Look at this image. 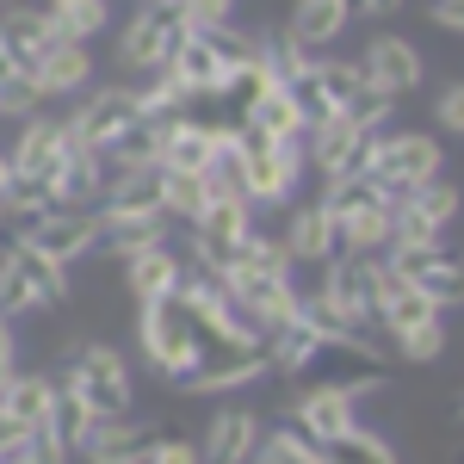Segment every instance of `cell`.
<instances>
[{
    "label": "cell",
    "instance_id": "28",
    "mask_svg": "<svg viewBox=\"0 0 464 464\" xmlns=\"http://www.w3.org/2000/svg\"><path fill=\"white\" fill-rule=\"evenodd\" d=\"M254 440H260V421H254L248 409H223L205 433V464H248L254 459Z\"/></svg>",
    "mask_w": 464,
    "mask_h": 464
},
{
    "label": "cell",
    "instance_id": "7",
    "mask_svg": "<svg viewBox=\"0 0 464 464\" xmlns=\"http://www.w3.org/2000/svg\"><path fill=\"white\" fill-rule=\"evenodd\" d=\"M25 248H44L50 260H81L87 248H100V211H81V205H37V211L13 217L6 223Z\"/></svg>",
    "mask_w": 464,
    "mask_h": 464
},
{
    "label": "cell",
    "instance_id": "4",
    "mask_svg": "<svg viewBox=\"0 0 464 464\" xmlns=\"http://www.w3.org/2000/svg\"><path fill=\"white\" fill-rule=\"evenodd\" d=\"M137 341H143V353L155 372H168V378H186L192 365H198V316H192V304L186 297H155L143 304V322H137Z\"/></svg>",
    "mask_w": 464,
    "mask_h": 464
},
{
    "label": "cell",
    "instance_id": "36",
    "mask_svg": "<svg viewBox=\"0 0 464 464\" xmlns=\"http://www.w3.org/2000/svg\"><path fill=\"white\" fill-rule=\"evenodd\" d=\"M87 428H93V409H87V402H81L74 391H63V384H56V402H50V421H44L37 433H50V440H56L63 452H74V446L87 440Z\"/></svg>",
    "mask_w": 464,
    "mask_h": 464
},
{
    "label": "cell",
    "instance_id": "51",
    "mask_svg": "<svg viewBox=\"0 0 464 464\" xmlns=\"http://www.w3.org/2000/svg\"><path fill=\"white\" fill-rule=\"evenodd\" d=\"M0 229H6V198H0Z\"/></svg>",
    "mask_w": 464,
    "mask_h": 464
},
{
    "label": "cell",
    "instance_id": "35",
    "mask_svg": "<svg viewBox=\"0 0 464 464\" xmlns=\"http://www.w3.org/2000/svg\"><path fill=\"white\" fill-rule=\"evenodd\" d=\"M211 198H217L211 174H168L161 168V211L174 217V223H198Z\"/></svg>",
    "mask_w": 464,
    "mask_h": 464
},
{
    "label": "cell",
    "instance_id": "24",
    "mask_svg": "<svg viewBox=\"0 0 464 464\" xmlns=\"http://www.w3.org/2000/svg\"><path fill=\"white\" fill-rule=\"evenodd\" d=\"M347 19H353L347 0H291L285 37H291V44H304V50H322V44H334V37L347 32Z\"/></svg>",
    "mask_w": 464,
    "mask_h": 464
},
{
    "label": "cell",
    "instance_id": "49",
    "mask_svg": "<svg viewBox=\"0 0 464 464\" xmlns=\"http://www.w3.org/2000/svg\"><path fill=\"white\" fill-rule=\"evenodd\" d=\"M6 186H13V155L0 149V198H6Z\"/></svg>",
    "mask_w": 464,
    "mask_h": 464
},
{
    "label": "cell",
    "instance_id": "46",
    "mask_svg": "<svg viewBox=\"0 0 464 464\" xmlns=\"http://www.w3.org/2000/svg\"><path fill=\"white\" fill-rule=\"evenodd\" d=\"M428 13H433V25H446V32H464V0H433Z\"/></svg>",
    "mask_w": 464,
    "mask_h": 464
},
{
    "label": "cell",
    "instance_id": "42",
    "mask_svg": "<svg viewBox=\"0 0 464 464\" xmlns=\"http://www.w3.org/2000/svg\"><path fill=\"white\" fill-rule=\"evenodd\" d=\"M440 347H446V322H428V328L396 334V353H402V359H433Z\"/></svg>",
    "mask_w": 464,
    "mask_h": 464
},
{
    "label": "cell",
    "instance_id": "1",
    "mask_svg": "<svg viewBox=\"0 0 464 464\" xmlns=\"http://www.w3.org/2000/svg\"><path fill=\"white\" fill-rule=\"evenodd\" d=\"M74 137L63 118H25V130H19V143L6 149L13 155V186H6V223L13 217L37 211V205H56V192H63V174H69L74 161Z\"/></svg>",
    "mask_w": 464,
    "mask_h": 464
},
{
    "label": "cell",
    "instance_id": "22",
    "mask_svg": "<svg viewBox=\"0 0 464 464\" xmlns=\"http://www.w3.org/2000/svg\"><path fill=\"white\" fill-rule=\"evenodd\" d=\"M168 74H174L192 100H211V93H223V81H229V63L217 56V44L205 32H186L179 50H174V63H168Z\"/></svg>",
    "mask_w": 464,
    "mask_h": 464
},
{
    "label": "cell",
    "instance_id": "9",
    "mask_svg": "<svg viewBox=\"0 0 464 464\" xmlns=\"http://www.w3.org/2000/svg\"><path fill=\"white\" fill-rule=\"evenodd\" d=\"M179 37H186V19H179L174 0H143L137 19L124 25V44H118V63L130 74H161L174 63Z\"/></svg>",
    "mask_w": 464,
    "mask_h": 464
},
{
    "label": "cell",
    "instance_id": "21",
    "mask_svg": "<svg viewBox=\"0 0 464 464\" xmlns=\"http://www.w3.org/2000/svg\"><path fill=\"white\" fill-rule=\"evenodd\" d=\"M291 421H297V433H304L310 446H322V440L353 428V391H347V384H316L310 396L291 402Z\"/></svg>",
    "mask_w": 464,
    "mask_h": 464
},
{
    "label": "cell",
    "instance_id": "3",
    "mask_svg": "<svg viewBox=\"0 0 464 464\" xmlns=\"http://www.w3.org/2000/svg\"><path fill=\"white\" fill-rule=\"evenodd\" d=\"M322 205L334 223V254H391V198L365 174L328 179Z\"/></svg>",
    "mask_w": 464,
    "mask_h": 464
},
{
    "label": "cell",
    "instance_id": "26",
    "mask_svg": "<svg viewBox=\"0 0 464 464\" xmlns=\"http://www.w3.org/2000/svg\"><path fill=\"white\" fill-rule=\"evenodd\" d=\"M428 322H440V304H433L428 291H415V285H402L396 279V266H391V285H384V297H378V328L384 334H409V328H428Z\"/></svg>",
    "mask_w": 464,
    "mask_h": 464
},
{
    "label": "cell",
    "instance_id": "45",
    "mask_svg": "<svg viewBox=\"0 0 464 464\" xmlns=\"http://www.w3.org/2000/svg\"><path fill=\"white\" fill-rule=\"evenodd\" d=\"M433 118H440L446 130H459V137H464V87H446V93L433 100Z\"/></svg>",
    "mask_w": 464,
    "mask_h": 464
},
{
    "label": "cell",
    "instance_id": "50",
    "mask_svg": "<svg viewBox=\"0 0 464 464\" xmlns=\"http://www.w3.org/2000/svg\"><path fill=\"white\" fill-rule=\"evenodd\" d=\"M13 74H19V63H13V56H6V50H0V87H6V81H13Z\"/></svg>",
    "mask_w": 464,
    "mask_h": 464
},
{
    "label": "cell",
    "instance_id": "34",
    "mask_svg": "<svg viewBox=\"0 0 464 464\" xmlns=\"http://www.w3.org/2000/svg\"><path fill=\"white\" fill-rule=\"evenodd\" d=\"M316 464H396V446L384 440V433H365L353 421L347 433L322 440V446H316Z\"/></svg>",
    "mask_w": 464,
    "mask_h": 464
},
{
    "label": "cell",
    "instance_id": "14",
    "mask_svg": "<svg viewBox=\"0 0 464 464\" xmlns=\"http://www.w3.org/2000/svg\"><path fill=\"white\" fill-rule=\"evenodd\" d=\"M137 118H143V93H137V87H100V93H93V100H81V111L63 118V124H69V137L81 149H93V155H100V149H106L118 130H130Z\"/></svg>",
    "mask_w": 464,
    "mask_h": 464
},
{
    "label": "cell",
    "instance_id": "41",
    "mask_svg": "<svg viewBox=\"0 0 464 464\" xmlns=\"http://www.w3.org/2000/svg\"><path fill=\"white\" fill-rule=\"evenodd\" d=\"M37 100H44V87H37L32 74H13V81L0 87V111H6V118H32Z\"/></svg>",
    "mask_w": 464,
    "mask_h": 464
},
{
    "label": "cell",
    "instance_id": "10",
    "mask_svg": "<svg viewBox=\"0 0 464 464\" xmlns=\"http://www.w3.org/2000/svg\"><path fill=\"white\" fill-rule=\"evenodd\" d=\"M459 217V186L452 179H428L415 192H402L391 205V248H428L446 236V223Z\"/></svg>",
    "mask_w": 464,
    "mask_h": 464
},
{
    "label": "cell",
    "instance_id": "20",
    "mask_svg": "<svg viewBox=\"0 0 464 464\" xmlns=\"http://www.w3.org/2000/svg\"><path fill=\"white\" fill-rule=\"evenodd\" d=\"M56 44H63V32L50 25L44 6H6V13H0V50L19 63V74H32Z\"/></svg>",
    "mask_w": 464,
    "mask_h": 464
},
{
    "label": "cell",
    "instance_id": "27",
    "mask_svg": "<svg viewBox=\"0 0 464 464\" xmlns=\"http://www.w3.org/2000/svg\"><path fill=\"white\" fill-rule=\"evenodd\" d=\"M168 211H100V242L118 254H137V248H155L168 242Z\"/></svg>",
    "mask_w": 464,
    "mask_h": 464
},
{
    "label": "cell",
    "instance_id": "29",
    "mask_svg": "<svg viewBox=\"0 0 464 464\" xmlns=\"http://www.w3.org/2000/svg\"><path fill=\"white\" fill-rule=\"evenodd\" d=\"M100 211H161V168H106Z\"/></svg>",
    "mask_w": 464,
    "mask_h": 464
},
{
    "label": "cell",
    "instance_id": "15",
    "mask_svg": "<svg viewBox=\"0 0 464 464\" xmlns=\"http://www.w3.org/2000/svg\"><path fill=\"white\" fill-rule=\"evenodd\" d=\"M223 285H229V297L242 304V316H248L260 334L297 316V285H291V273H248V266H229Z\"/></svg>",
    "mask_w": 464,
    "mask_h": 464
},
{
    "label": "cell",
    "instance_id": "31",
    "mask_svg": "<svg viewBox=\"0 0 464 464\" xmlns=\"http://www.w3.org/2000/svg\"><path fill=\"white\" fill-rule=\"evenodd\" d=\"M248 130H260V137H273V143H304V111H297V100H291L285 87H266L260 100L248 106V118H242Z\"/></svg>",
    "mask_w": 464,
    "mask_h": 464
},
{
    "label": "cell",
    "instance_id": "8",
    "mask_svg": "<svg viewBox=\"0 0 464 464\" xmlns=\"http://www.w3.org/2000/svg\"><path fill=\"white\" fill-rule=\"evenodd\" d=\"M186 229H192L198 266L223 273V266H236V254L248 248V236H254V198L248 192H217L211 205H205V217L186 223Z\"/></svg>",
    "mask_w": 464,
    "mask_h": 464
},
{
    "label": "cell",
    "instance_id": "44",
    "mask_svg": "<svg viewBox=\"0 0 464 464\" xmlns=\"http://www.w3.org/2000/svg\"><path fill=\"white\" fill-rule=\"evenodd\" d=\"M143 464H205V452H198L192 440H155Z\"/></svg>",
    "mask_w": 464,
    "mask_h": 464
},
{
    "label": "cell",
    "instance_id": "19",
    "mask_svg": "<svg viewBox=\"0 0 464 464\" xmlns=\"http://www.w3.org/2000/svg\"><path fill=\"white\" fill-rule=\"evenodd\" d=\"M359 81H365L372 93H384V100L415 93V87H421V56H415V44H402V37H372V50L359 56Z\"/></svg>",
    "mask_w": 464,
    "mask_h": 464
},
{
    "label": "cell",
    "instance_id": "48",
    "mask_svg": "<svg viewBox=\"0 0 464 464\" xmlns=\"http://www.w3.org/2000/svg\"><path fill=\"white\" fill-rule=\"evenodd\" d=\"M353 13H391V6H402V0H347Z\"/></svg>",
    "mask_w": 464,
    "mask_h": 464
},
{
    "label": "cell",
    "instance_id": "18",
    "mask_svg": "<svg viewBox=\"0 0 464 464\" xmlns=\"http://www.w3.org/2000/svg\"><path fill=\"white\" fill-rule=\"evenodd\" d=\"M149 446H155V428L149 421H130V415H93L87 440L74 446L87 464H143Z\"/></svg>",
    "mask_w": 464,
    "mask_h": 464
},
{
    "label": "cell",
    "instance_id": "52",
    "mask_svg": "<svg viewBox=\"0 0 464 464\" xmlns=\"http://www.w3.org/2000/svg\"><path fill=\"white\" fill-rule=\"evenodd\" d=\"M459 409H464V402H459Z\"/></svg>",
    "mask_w": 464,
    "mask_h": 464
},
{
    "label": "cell",
    "instance_id": "40",
    "mask_svg": "<svg viewBox=\"0 0 464 464\" xmlns=\"http://www.w3.org/2000/svg\"><path fill=\"white\" fill-rule=\"evenodd\" d=\"M391 106H396V100H384V93H372V87L359 81V93H353V100H347V106H341V118H347V124H359V130H372V137H378V130H384V118H391Z\"/></svg>",
    "mask_w": 464,
    "mask_h": 464
},
{
    "label": "cell",
    "instance_id": "32",
    "mask_svg": "<svg viewBox=\"0 0 464 464\" xmlns=\"http://www.w3.org/2000/svg\"><path fill=\"white\" fill-rule=\"evenodd\" d=\"M266 341V359H273V372H310V359H316V347H322V334L310 328L304 316H291V322H279V328H266L260 334Z\"/></svg>",
    "mask_w": 464,
    "mask_h": 464
},
{
    "label": "cell",
    "instance_id": "23",
    "mask_svg": "<svg viewBox=\"0 0 464 464\" xmlns=\"http://www.w3.org/2000/svg\"><path fill=\"white\" fill-rule=\"evenodd\" d=\"M124 279H130V297H137V304H155V297H174L179 291L186 260L174 254V242H155V248L124 254Z\"/></svg>",
    "mask_w": 464,
    "mask_h": 464
},
{
    "label": "cell",
    "instance_id": "12",
    "mask_svg": "<svg viewBox=\"0 0 464 464\" xmlns=\"http://www.w3.org/2000/svg\"><path fill=\"white\" fill-rule=\"evenodd\" d=\"M391 266H396L402 285L428 291L440 310H446V304H464V254L446 248V236L428 242V248H391Z\"/></svg>",
    "mask_w": 464,
    "mask_h": 464
},
{
    "label": "cell",
    "instance_id": "38",
    "mask_svg": "<svg viewBox=\"0 0 464 464\" xmlns=\"http://www.w3.org/2000/svg\"><path fill=\"white\" fill-rule=\"evenodd\" d=\"M254 464H316V446L297 428H273L254 440Z\"/></svg>",
    "mask_w": 464,
    "mask_h": 464
},
{
    "label": "cell",
    "instance_id": "25",
    "mask_svg": "<svg viewBox=\"0 0 464 464\" xmlns=\"http://www.w3.org/2000/svg\"><path fill=\"white\" fill-rule=\"evenodd\" d=\"M87 74H93V50H87L81 37H63V44L32 69V81L44 87V100H56V93H81Z\"/></svg>",
    "mask_w": 464,
    "mask_h": 464
},
{
    "label": "cell",
    "instance_id": "33",
    "mask_svg": "<svg viewBox=\"0 0 464 464\" xmlns=\"http://www.w3.org/2000/svg\"><path fill=\"white\" fill-rule=\"evenodd\" d=\"M50 402H56V384H50V378H32V372H13L6 391H0V409H6L13 421H25L32 433L50 421Z\"/></svg>",
    "mask_w": 464,
    "mask_h": 464
},
{
    "label": "cell",
    "instance_id": "16",
    "mask_svg": "<svg viewBox=\"0 0 464 464\" xmlns=\"http://www.w3.org/2000/svg\"><path fill=\"white\" fill-rule=\"evenodd\" d=\"M322 266H328L322 273V291L328 297H341L347 310H365V316L378 322V297L391 285V254H334Z\"/></svg>",
    "mask_w": 464,
    "mask_h": 464
},
{
    "label": "cell",
    "instance_id": "47",
    "mask_svg": "<svg viewBox=\"0 0 464 464\" xmlns=\"http://www.w3.org/2000/svg\"><path fill=\"white\" fill-rule=\"evenodd\" d=\"M6 378H13V322L0 316V391H6Z\"/></svg>",
    "mask_w": 464,
    "mask_h": 464
},
{
    "label": "cell",
    "instance_id": "30",
    "mask_svg": "<svg viewBox=\"0 0 464 464\" xmlns=\"http://www.w3.org/2000/svg\"><path fill=\"white\" fill-rule=\"evenodd\" d=\"M285 248L291 260H334V223H328V205L310 198L285 217Z\"/></svg>",
    "mask_w": 464,
    "mask_h": 464
},
{
    "label": "cell",
    "instance_id": "43",
    "mask_svg": "<svg viewBox=\"0 0 464 464\" xmlns=\"http://www.w3.org/2000/svg\"><path fill=\"white\" fill-rule=\"evenodd\" d=\"M179 19H186V32H211V25H223L229 19V0H174Z\"/></svg>",
    "mask_w": 464,
    "mask_h": 464
},
{
    "label": "cell",
    "instance_id": "37",
    "mask_svg": "<svg viewBox=\"0 0 464 464\" xmlns=\"http://www.w3.org/2000/svg\"><path fill=\"white\" fill-rule=\"evenodd\" d=\"M44 13L63 37H81V44L106 25V0H44Z\"/></svg>",
    "mask_w": 464,
    "mask_h": 464
},
{
    "label": "cell",
    "instance_id": "39",
    "mask_svg": "<svg viewBox=\"0 0 464 464\" xmlns=\"http://www.w3.org/2000/svg\"><path fill=\"white\" fill-rule=\"evenodd\" d=\"M236 266H248V273H291L297 260H291L285 236H260V229H254V236H248V248L236 254ZM223 273H229V266H223Z\"/></svg>",
    "mask_w": 464,
    "mask_h": 464
},
{
    "label": "cell",
    "instance_id": "17",
    "mask_svg": "<svg viewBox=\"0 0 464 464\" xmlns=\"http://www.w3.org/2000/svg\"><path fill=\"white\" fill-rule=\"evenodd\" d=\"M304 149H310V161L322 168V179H353V174H365L372 130H359V124H347V118L334 111V118H322V124L304 130Z\"/></svg>",
    "mask_w": 464,
    "mask_h": 464
},
{
    "label": "cell",
    "instance_id": "5",
    "mask_svg": "<svg viewBox=\"0 0 464 464\" xmlns=\"http://www.w3.org/2000/svg\"><path fill=\"white\" fill-rule=\"evenodd\" d=\"M69 297V266L63 260H50L44 248H25V242H13V248L0 254V316H25V310H44V304H63Z\"/></svg>",
    "mask_w": 464,
    "mask_h": 464
},
{
    "label": "cell",
    "instance_id": "6",
    "mask_svg": "<svg viewBox=\"0 0 464 464\" xmlns=\"http://www.w3.org/2000/svg\"><path fill=\"white\" fill-rule=\"evenodd\" d=\"M365 179L384 192V198H402V192H415V186H428L440 179V143L421 137V130H396V137H372V155H365Z\"/></svg>",
    "mask_w": 464,
    "mask_h": 464
},
{
    "label": "cell",
    "instance_id": "13",
    "mask_svg": "<svg viewBox=\"0 0 464 464\" xmlns=\"http://www.w3.org/2000/svg\"><path fill=\"white\" fill-rule=\"evenodd\" d=\"M279 87L297 100L304 124H322V118H334V111L359 93V63H316V56H310V63L291 74V81H279Z\"/></svg>",
    "mask_w": 464,
    "mask_h": 464
},
{
    "label": "cell",
    "instance_id": "11",
    "mask_svg": "<svg viewBox=\"0 0 464 464\" xmlns=\"http://www.w3.org/2000/svg\"><path fill=\"white\" fill-rule=\"evenodd\" d=\"M63 391H74L93 415H130V365L111 353V347H81L69 359Z\"/></svg>",
    "mask_w": 464,
    "mask_h": 464
},
{
    "label": "cell",
    "instance_id": "2",
    "mask_svg": "<svg viewBox=\"0 0 464 464\" xmlns=\"http://www.w3.org/2000/svg\"><path fill=\"white\" fill-rule=\"evenodd\" d=\"M223 161H229L236 186L248 192L254 205H279V198H291V186L304 174V143H273V137H260L248 124H229Z\"/></svg>",
    "mask_w": 464,
    "mask_h": 464
}]
</instances>
